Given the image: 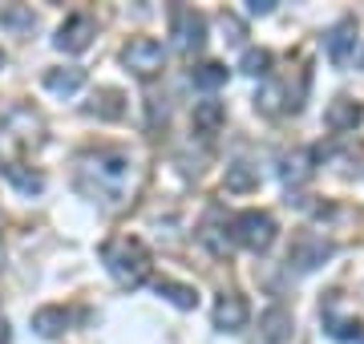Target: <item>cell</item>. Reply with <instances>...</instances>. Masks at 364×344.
<instances>
[{
  "label": "cell",
  "mask_w": 364,
  "mask_h": 344,
  "mask_svg": "<svg viewBox=\"0 0 364 344\" xmlns=\"http://www.w3.org/2000/svg\"><path fill=\"white\" fill-rule=\"evenodd\" d=\"M77 190L105 207H126L134 183V162L122 150H85L77 158Z\"/></svg>",
  "instance_id": "obj_1"
},
{
  "label": "cell",
  "mask_w": 364,
  "mask_h": 344,
  "mask_svg": "<svg viewBox=\"0 0 364 344\" xmlns=\"http://www.w3.org/2000/svg\"><path fill=\"white\" fill-rule=\"evenodd\" d=\"M102 264L105 272L114 276L117 288H142L150 279V247H146L138 235H114L102 247Z\"/></svg>",
  "instance_id": "obj_2"
},
{
  "label": "cell",
  "mask_w": 364,
  "mask_h": 344,
  "mask_svg": "<svg viewBox=\"0 0 364 344\" xmlns=\"http://www.w3.org/2000/svg\"><path fill=\"white\" fill-rule=\"evenodd\" d=\"M41 114L33 106H9L0 114V162H13V150H33L41 146Z\"/></svg>",
  "instance_id": "obj_3"
},
{
  "label": "cell",
  "mask_w": 364,
  "mask_h": 344,
  "mask_svg": "<svg viewBox=\"0 0 364 344\" xmlns=\"http://www.w3.org/2000/svg\"><path fill=\"white\" fill-rule=\"evenodd\" d=\"M231 235H235V243H243L247 252H267L275 243V219L267 211H239L231 219Z\"/></svg>",
  "instance_id": "obj_4"
},
{
  "label": "cell",
  "mask_w": 364,
  "mask_h": 344,
  "mask_svg": "<svg viewBox=\"0 0 364 344\" xmlns=\"http://www.w3.org/2000/svg\"><path fill=\"white\" fill-rule=\"evenodd\" d=\"M170 37H174V49L182 57H195L207 45V16L195 13V9H186V4H178L170 13Z\"/></svg>",
  "instance_id": "obj_5"
},
{
  "label": "cell",
  "mask_w": 364,
  "mask_h": 344,
  "mask_svg": "<svg viewBox=\"0 0 364 344\" xmlns=\"http://www.w3.org/2000/svg\"><path fill=\"white\" fill-rule=\"evenodd\" d=\"M166 61V45L154 37H134L126 49H122V65L130 69L134 77H154Z\"/></svg>",
  "instance_id": "obj_6"
},
{
  "label": "cell",
  "mask_w": 364,
  "mask_h": 344,
  "mask_svg": "<svg viewBox=\"0 0 364 344\" xmlns=\"http://www.w3.org/2000/svg\"><path fill=\"white\" fill-rule=\"evenodd\" d=\"M332 243H328L324 235H316V231H299L296 239H291V247H287V264L296 267V272H312V267H320L324 259H332Z\"/></svg>",
  "instance_id": "obj_7"
},
{
  "label": "cell",
  "mask_w": 364,
  "mask_h": 344,
  "mask_svg": "<svg viewBox=\"0 0 364 344\" xmlns=\"http://www.w3.org/2000/svg\"><path fill=\"white\" fill-rule=\"evenodd\" d=\"M93 37H97L93 16H90V13H73V16H65V25L57 28L53 45H57L61 53H85V49L93 45Z\"/></svg>",
  "instance_id": "obj_8"
},
{
  "label": "cell",
  "mask_w": 364,
  "mask_h": 344,
  "mask_svg": "<svg viewBox=\"0 0 364 344\" xmlns=\"http://www.w3.org/2000/svg\"><path fill=\"white\" fill-rule=\"evenodd\" d=\"M247 316H251V308L239 291H223L219 300H215V308H210V320H215L219 332H243L247 328Z\"/></svg>",
  "instance_id": "obj_9"
},
{
  "label": "cell",
  "mask_w": 364,
  "mask_h": 344,
  "mask_svg": "<svg viewBox=\"0 0 364 344\" xmlns=\"http://www.w3.org/2000/svg\"><path fill=\"white\" fill-rule=\"evenodd\" d=\"M324 49H328V61H332L336 69L348 65V61H352V49H356V16H340L336 25L328 28Z\"/></svg>",
  "instance_id": "obj_10"
},
{
  "label": "cell",
  "mask_w": 364,
  "mask_h": 344,
  "mask_svg": "<svg viewBox=\"0 0 364 344\" xmlns=\"http://www.w3.org/2000/svg\"><path fill=\"white\" fill-rule=\"evenodd\" d=\"M312 174H316V150L312 146H296V150H287L284 158H279V178H284L287 186H304Z\"/></svg>",
  "instance_id": "obj_11"
},
{
  "label": "cell",
  "mask_w": 364,
  "mask_h": 344,
  "mask_svg": "<svg viewBox=\"0 0 364 344\" xmlns=\"http://www.w3.org/2000/svg\"><path fill=\"white\" fill-rule=\"evenodd\" d=\"M259 336H263V344H287L291 336H296V316L287 312V308H267L259 316Z\"/></svg>",
  "instance_id": "obj_12"
},
{
  "label": "cell",
  "mask_w": 364,
  "mask_h": 344,
  "mask_svg": "<svg viewBox=\"0 0 364 344\" xmlns=\"http://www.w3.org/2000/svg\"><path fill=\"white\" fill-rule=\"evenodd\" d=\"M198 243L207 247L210 255H231V243H235V235H231V227L223 223V215L219 211H210L207 219H203V227H198Z\"/></svg>",
  "instance_id": "obj_13"
},
{
  "label": "cell",
  "mask_w": 364,
  "mask_h": 344,
  "mask_svg": "<svg viewBox=\"0 0 364 344\" xmlns=\"http://www.w3.org/2000/svg\"><path fill=\"white\" fill-rule=\"evenodd\" d=\"M360 118H364V109H360V102H352V97H336V102L324 109V126L328 130H336V134L356 130Z\"/></svg>",
  "instance_id": "obj_14"
},
{
  "label": "cell",
  "mask_w": 364,
  "mask_h": 344,
  "mask_svg": "<svg viewBox=\"0 0 364 344\" xmlns=\"http://www.w3.org/2000/svg\"><path fill=\"white\" fill-rule=\"evenodd\" d=\"M85 85V69L81 65H61V69H45V90L57 97H73Z\"/></svg>",
  "instance_id": "obj_15"
},
{
  "label": "cell",
  "mask_w": 364,
  "mask_h": 344,
  "mask_svg": "<svg viewBox=\"0 0 364 344\" xmlns=\"http://www.w3.org/2000/svg\"><path fill=\"white\" fill-rule=\"evenodd\" d=\"M69 320H73V312L61 304H49V308H37L33 312V332L37 336H45V340H53V336H61V332L69 328Z\"/></svg>",
  "instance_id": "obj_16"
},
{
  "label": "cell",
  "mask_w": 364,
  "mask_h": 344,
  "mask_svg": "<svg viewBox=\"0 0 364 344\" xmlns=\"http://www.w3.org/2000/svg\"><path fill=\"white\" fill-rule=\"evenodd\" d=\"M191 122H195L198 134H219L223 122H227V106H223V102H215V97H207V102H195V109H191Z\"/></svg>",
  "instance_id": "obj_17"
},
{
  "label": "cell",
  "mask_w": 364,
  "mask_h": 344,
  "mask_svg": "<svg viewBox=\"0 0 364 344\" xmlns=\"http://www.w3.org/2000/svg\"><path fill=\"white\" fill-rule=\"evenodd\" d=\"M0 174H4V178H9V183L21 190V195H41V190H45V174L25 171L16 158H13V162H0Z\"/></svg>",
  "instance_id": "obj_18"
},
{
  "label": "cell",
  "mask_w": 364,
  "mask_h": 344,
  "mask_svg": "<svg viewBox=\"0 0 364 344\" xmlns=\"http://www.w3.org/2000/svg\"><path fill=\"white\" fill-rule=\"evenodd\" d=\"M191 81H195V90L215 93L219 85H227V65H219V61H203V65L191 69Z\"/></svg>",
  "instance_id": "obj_19"
},
{
  "label": "cell",
  "mask_w": 364,
  "mask_h": 344,
  "mask_svg": "<svg viewBox=\"0 0 364 344\" xmlns=\"http://www.w3.org/2000/svg\"><path fill=\"white\" fill-rule=\"evenodd\" d=\"M85 114H97V118H122V114H126V106H122V93H117V90H97L90 97Z\"/></svg>",
  "instance_id": "obj_20"
},
{
  "label": "cell",
  "mask_w": 364,
  "mask_h": 344,
  "mask_svg": "<svg viewBox=\"0 0 364 344\" xmlns=\"http://www.w3.org/2000/svg\"><path fill=\"white\" fill-rule=\"evenodd\" d=\"M158 296H166L174 308H195L198 304V291L191 284H174V279H158Z\"/></svg>",
  "instance_id": "obj_21"
},
{
  "label": "cell",
  "mask_w": 364,
  "mask_h": 344,
  "mask_svg": "<svg viewBox=\"0 0 364 344\" xmlns=\"http://www.w3.org/2000/svg\"><path fill=\"white\" fill-rule=\"evenodd\" d=\"M259 186V174L251 162H231L227 166V190H255Z\"/></svg>",
  "instance_id": "obj_22"
},
{
  "label": "cell",
  "mask_w": 364,
  "mask_h": 344,
  "mask_svg": "<svg viewBox=\"0 0 364 344\" xmlns=\"http://www.w3.org/2000/svg\"><path fill=\"white\" fill-rule=\"evenodd\" d=\"M239 69H243L247 77H267V73H272V53H267V49H243Z\"/></svg>",
  "instance_id": "obj_23"
},
{
  "label": "cell",
  "mask_w": 364,
  "mask_h": 344,
  "mask_svg": "<svg viewBox=\"0 0 364 344\" xmlns=\"http://www.w3.org/2000/svg\"><path fill=\"white\" fill-rule=\"evenodd\" d=\"M0 25L4 28H33L37 16L28 13V9H13V4H9V9H0Z\"/></svg>",
  "instance_id": "obj_24"
},
{
  "label": "cell",
  "mask_w": 364,
  "mask_h": 344,
  "mask_svg": "<svg viewBox=\"0 0 364 344\" xmlns=\"http://www.w3.org/2000/svg\"><path fill=\"white\" fill-rule=\"evenodd\" d=\"M255 106H259L263 114H279V85H275V81H267V85L255 93Z\"/></svg>",
  "instance_id": "obj_25"
},
{
  "label": "cell",
  "mask_w": 364,
  "mask_h": 344,
  "mask_svg": "<svg viewBox=\"0 0 364 344\" xmlns=\"http://www.w3.org/2000/svg\"><path fill=\"white\" fill-rule=\"evenodd\" d=\"M223 33H227V41H231V45H239V41H243V25H239L235 16H223Z\"/></svg>",
  "instance_id": "obj_26"
},
{
  "label": "cell",
  "mask_w": 364,
  "mask_h": 344,
  "mask_svg": "<svg viewBox=\"0 0 364 344\" xmlns=\"http://www.w3.org/2000/svg\"><path fill=\"white\" fill-rule=\"evenodd\" d=\"M275 9V0H247V13H255V16H267Z\"/></svg>",
  "instance_id": "obj_27"
},
{
  "label": "cell",
  "mask_w": 364,
  "mask_h": 344,
  "mask_svg": "<svg viewBox=\"0 0 364 344\" xmlns=\"http://www.w3.org/2000/svg\"><path fill=\"white\" fill-rule=\"evenodd\" d=\"M0 344H9V320L0 316Z\"/></svg>",
  "instance_id": "obj_28"
},
{
  "label": "cell",
  "mask_w": 364,
  "mask_h": 344,
  "mask_svg": "<svg viewBox=\"0 0 364 344\" xmlns=\"http://www.w3.org/2000/svg\"><path fill=\"white\" fill-rule=\"evenodd\" d=\"M0 65H4V53H0Z\"/></svg>",
  "instance_id": "obj_29"
},
{
  "label": "cell",
  "mask_w": 364,
  "mask_h": 344,
  "mask_svg": "<svg viewBox=\"0 0 364 344\" xmlns=\"http://www.w3.org/2000/svg\"><path fill=\"white\" fill-rule=\"evenodd\" d=\"M360 65H364V57H360Z\"/></svg>",
  "instance_id": "obj_30"
}]
</instances>
